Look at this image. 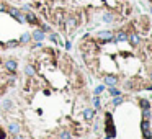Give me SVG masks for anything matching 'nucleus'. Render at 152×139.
<instances>
[{
    "label": "nucleus",
    "instance_id": "3",
    "mask_svg": "<svg viewBox=\"0 0 152 139\" xmlns=\"http://www.w3.org/2000/svg\"><path fill=\"white\" fill-rule=\"evenodd\" d=\"M8 10V13L13 16V18H17L20 23H25V16H21V13H20V10H17V8H7Z\"/></svg>",
    "mask_w": 152,
    "mask_h": 139
},
{
    "label": "nucleus",
    "instance_id": "7",
    "mask_svg": "<svg viewBox=\"0 0 152 139\" xmlns=\"http://www.w3.org/2000/svg\"><path fill=\"white\" fill-rule=\"evenodd\" d=\"M33 38L36 41H41V39H44V33H43V29H36V31L33 33Z\"/></svg>",
    "mask_w": 152,
    "mask_h": 139
},
{
    "label": "nucleus",
    "instance_id": "9",
    "mask_svg": "<svg viewBox=\"0 0 152 139\" xmlns=\"http://www.w3.org/2000/svg\"><path fill=\"white\" fill-rule=\"evenodd\" d=\"M129 43H131L132 46L139 44V36H137V34H131V36H129Z\"/></svg>",
    "mask_w": 152,
    "mask_h": 139
},
{
    "label": "nucleus",
    "instance_id": "18",
    "mask_svg": "<svg viewBox=\"0 0 152 139\" xmlns=\"http://www.w3.org/2000/svg\"><path fill=\"white\" fill-rule=\"evenodd\" d=\"M119 103H121V97H118V95H116V98L113 100V105H119Z\"/></svg>",
    "mask_w": 152,
    "mask_h": 139
},
{
    "label": "nucleus",
    "instance_id": "4",
    "mask_svg": "<svg viewBox=\"0 0 152 139\" xmlns=\"http://www.w3.org/2000/svg\"><path fill=\"white\" fill-rule=\"evenodd\" d=\"M25 21H28V23H31V25H38L39 21H38V18L34 16V13L33 12H26V16H25Z\"/></svg>",
    "mask_w": 152,
    "mask_h": 139
},
{
    "label": "nucleus",
    "instance_id": "22",
    "mask_svg": "<svg viewBox=\"0 0 152 139\" xmlns=\"http://www.w3.org/2000/svg\"><path fill=\"white\" fill-rule=\"evenodd\" d=\"M0 139H5V133H4V129H0Z\"/></svg>",
    "mask_w": 152,
    "mask_h": 139
},
{
    "label": "nucleus",
    "instance_id": "25",
    "mask_svg": "<svg viewBox=\"0 0 152 139\" xmlns=\"http://www.w3.org/2000/svg\"><path fill=\"white\" fill-rule=\"evenodd\" d=\"M149 2H151V4H152V0H149Z\"/></svg>",
    "mask_w": 152,
    "mask_h": 139
},
{
    "label": "nucleus",
    "instance_id": "14",
    "mask_svg": "<svg viewBox=\"0 0 152 139\" xmlns=\"http://www.w3.org/2000/svg\"><path fill=\"white\" fill-rule=\"evenodd\" d=\"M25 74H28V75H34V67H33V65H26V67H25Z\"/></svg>",
    "mask_w": 152,
    "mask_h": 139
},
{
    "label": "nucleus",
    "instance_id": "10",
    "mask_svg": "<svg viewBox=\"0 0 152 139\" xmlns=\"http://www.w3.org/2000/svg\"><path fill=\"white\" fill-rule=\"evenodd\" d=\"M93 114H95L93 110H85V111H83V118H85V119H92V118H93Z\"/></svg>",
    "mask_w": 152,
    "mask_h": 139
},
{
    "label": "nucleus",
    "instance_id": "1",
    "mask_svg": "<svg viewBox=\"0 0 152 139\" xmlns=\"http://www.w3.org/2000/svg\"><path fill=\"white\" fill-rule=\"evenodd\" d=\"M106 136H108V139L116 136V129L113 126V116H111V113H106Z\"/></svg>",
    "mask_w": 152,
    "mask_h": 139
},
{
    "label": "nucleus",
    "instance_id": "13",
    "mask_svg": "<svg viewBox=\"0 0 152 139\" xmlns=\"http://www.w3.org/2000/svg\"><path fill=\"white\" fill-rule=\"evenodd\" d=\"M103 21H105V23H111V21H113V15H111V13H105V15H103Z\"/></svg>",
    "mask_w": 152,
    "mask_h": 139
},
{
    "label": "nucleus",
    "instance_id": "15",
    "mask_svg": "<svg viewBox=\"0 0 152 139\" xmlns=\"http://www.w3.org/2000/svg\"><path fill=\"white\" fill-rule=\"evenodd\" d=\"M29 39H31V34H29V33H25V34H23V36H21L20 43H28Z\"/></svg>",
    "mask_w": 152,
    "mask_h": 139
},
{
    "label": "nucleus",
    "instance_id": "19",
    "mask_svg": "<svg viewBox=\"0 0 152 139\" xmlns=\"http://www.w3.org/2000/svg\"><path fill=\"white\" fill-rule=\"evenodd\" d=\"M110 92H111V95H119V90L113 88V87H111V88H110Z\"/></svg>",
    "mask_w": 152,
    "mask_h": 139
},
{
    "label": "nucleus",
    "instance_id": "23",
    "mask_svg": "<svg viewBox=\"0 0 152 139\" xmlns=\"http://www.w3.org/2000/svg\"><path fill=\"white\" fill-rule=\"evenodd\" d=\"M61 138H62V139H67V138H69V134H67V133H62Z\"/></svg>",
    "mask_w": 152,
    "mask_h": 139
},
{
    "label": "nucleus",
    "instance_id": "12",
    "mask_svg": "<svg viewBox=\"0 0 152 139\" xmlns=\"http://www.w3.org/2000/svg\"><path fill=\"white\" fill-rule=\"evenodd\" d=\"M18 131H20V126H18L17 123H12V124H10V133H13V134H17Z\"/></svg>",
    "mask_w": 152,
    "mask_h": 139
},
{
    "label": "nucleus",
    "instance_id": "24",
    "mask_svg": "<svg viewBox=\"0 0 152 139\" xmlns=\"http://www.w3.org/2000/svg\"><path fill=\"white\" fill-rule=\"evenodd\" d=\"M15 139H23V138H15Z\"/></svg>",
    "mask_w": 152,
    "mask_h": 139
},
{
    "label": "nucleus",
    "instance_id": "26",
    "mask_svg": "<svg viewBox=\"0 0 152 139\" xmlns=\"http://www.w3.org/2000/svg\"><path fill=\"white\" fill-rule=\"evenodd\" d=\"M151 12H152V7H151Z\"/></svg>",
    "mask_w": 152,
    "mask_h": 139
},
{
    "label": "nucleus",
    "instance_id": "20",
    "mask_svg": "<svg viewBox=\"0 0 152 139\" xmlns=\"http://www.w3.org/2000/svg\"><path fill=\"white\" fill-rule=\"evenodd\" d=\"M5 10H7V5L4 2H0V12H5Z\"/></svg>",
    "mask_w": 152,
    "mask_h": 139
},
{
    "label": "nucleus",
    "instance_id": "16",
    "mask_svg": "<svg viewBox=\"0 0 152 139\" xmlns=\"http://www.w3.org/2000/svg\"><path fill=\"white\" fill-rule=\"evenodd\" d=\"M139 103H141V106H142V110H149V106H151L147 100H141Z\"/></svg>",
    "mask_w": 152,
    "mask_h": 139
},
{
    "label": "nucleus",
    "instance_id": "6",
    "mask_svg": "<svg viewBox=\"0 0 152 139\" xmlns=\"http://www.w3.org/2000/svg\"><path fill=\"white\" fill-rule=\"evenodd\" d=\"M75 26H77V21H75L74 16H70L69 20H67V29H69V31H72V29H74Z\"/></svg>",
    "mask_w": 152,
    "mask_h": 139
},
{
    "label": "nucleus",
    "instance_id": "2",
    "mask_svg": "<svg viewBox=\"0 0 152 139\" xmlns=\"http://www.w3.org/2000/svg\"><path fill=\"white\" fill-rule=\"evenodd\" d=\"M141 128H142V136L146 139H151L152 136H151V131H149V119L147 118H144L142 119V123H141Z\"/></svg>",
    "mask_w": 152,
    "mask_h": 139
},
{
    "label": "nucleus",
    "instance_id": "8",
    "mask_svg": "<svg viewBox=\"0 0 152 139\" xmlns=\"http://www.w3.org/2000/svg\"><path fill=\"white\" fill-rule=\"evenodd\" d=\"M105 82H106V84H108L110 87H113V85L116 84V82H118V79H116L115 75H108V77L105 79Z\"/></svg>",
    "mask_w": 152,
    "mask_h": 139
},
{
    "label": "nucleus",
    "instance_id": "5",
    "mask_svg": "<svg viewBox=\"0 0 152 139\" xmlns=\"http://www.w3.org/2000/svg\"><path fill=\"white\" fill-rule=\"evenodd\" d=\"M5 67H7L10 72H15V70H17V61H7L5 62Z\"/></svg>",
    "mask_w": 152,
    "mask_h": 139
},
{
    "label": "nucleus",
    "instance_id": "11",
    "mask_svg": "<svg viewBox=\"0 0 152 139\" xmlns=\"http://www.w3.org/2000/svg\"><path fill=\"white\" fill-rule=\"evenodd\" d=\"M100 36H102L103 39H108V41L113 39V36H111V33H110V31H100Z\"/></svg>",
    "mask_w": 152,
    "mask_h": 139
},
{
    "label": "nucleus",
    "instance_id": "21",
    "mask_svg": "<svg viewBox=\"0 0 152 139\" xmlns=\"http://www.w3.org/2000/svg\"><path fill=\"white\" fill-rule=\"evenodd\" d=\"M93 103H95V106L98 108V106H100V98H95V100H93Z\"/></svg>",
    "mask_w": 152,
    "mask_h": 139
},
{
    "label": "nucleus",
    "instance_id": "17",
    "mask_svg": "<svg viewBox=\"0 0 152 139\" xmlns=\"http://www.w3.org/2000/svg\"><path fill=\"white\" fill-rule=\"evenodd\" d=\"M116 39H118V41H126V39H127V36L124 34V33H118V36H116Z\"/></svg>",
    "mask_w": 152,
    "mask_h": 139
}]
</instances>
